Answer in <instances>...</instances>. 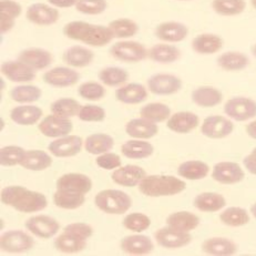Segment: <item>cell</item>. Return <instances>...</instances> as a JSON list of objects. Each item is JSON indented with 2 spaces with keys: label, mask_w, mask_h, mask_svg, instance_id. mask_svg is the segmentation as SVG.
Masks as SVG:
<instances>
[{
  "label": "cell",
  "mask_w": 256,
  "mask_h": 256,
  "mask_svg": "<svg viewBox=\"0 0 256 256\" xmlns=\"http://www.w3.org/2000/svg\"><path fill=\"white\" fill-rule=\"evenodd\" d=\"M0 200L4 206L22 213H37L48 206L47 196L44 193L32 191L22 186L4 188Z\"/></svg>",
  "instance_id": "cell-1"
},
{
  "label": "cell",
  "mask_w": 256,
  "mask_h": 256,
  "mask_svg": "<svg viewBox=\"0 0 256 256\" xmlns=\"http://www.w3.org/2000/svg\"><path fill=\"white\" fill-rule=\"evenodd\" d=\"M64 34L69 39L98 48L109 44L114 38L109 27L80 20L66 24L64 27Z\"/></svg>",
  "instance_id": "cell-2"
},
{
  "label": "cell",
  "mask_w": 256,
  "mask_h": 256,
  "mask_svg": "<svg viewBox=\"0 0 256 256\" xmlns=\"http://www.w3.org/2000/svg\"><path fill=\"white\" fill-rule=\"evenodd\" d=\"M186 188V183L181 178L164 174L146 176L139 184V191L146 196L161 198L172 196L182 193Z\"/></svg>",
  "instance_id": "cell-3"
},
{
  "label": "cell",
  "mask_w": 256,
  "mask_h": 256,
  "mask_svg": "<svg viewBox=\"0 0 256 256\" xmlns=\"http://www.w3.org/2000/svg\"><path fill=\"white\" fill-rule=\"evenodd\" d=\"M94 204L106 214L121 215L129 211L132 206V198L129 194L121 190L106 188L96 194Z\"/></svg>",
  "instance_id": "cell-4"
},
{
  "label": "cell",
  "mask_w": 256,
  "mask_h": 256,
  "mask_svg": "<svg viewBox=\"0 0 256 256\" xmlns=\"http://www.w3.org/2000/svg\"><path fill=\"white\" fill-rule=\"evenodd\" d=\"M34 246V240L20 230H10L4 232L0 238V248L4 252L12 254H22L29 252Z\"/></svg>",
  "instance_id": "cell-5"
},
{
  "label": "cell",
  "mask_w": 256,
  "mask_h": 256,
  "mask_svg": "<svg viewBox=\"0 0 256 256\" xmlns=\"http://www.w3.org/2000/svg\"><path fill=\"white\" fill-rule=\"evenodd\" d=\"M110 54L116 60L129 64L140 62L148 57V50L144 46L131 40L116 42L110 48Z\"/></svg>",
  "instance_id": "cell-6"
},
{
  "label": "cell",
  "mask_w": 256,
  "mask_h": 256,
  "mask_svg": "<svg viewBox=\"0 0 256 256\" xmlns=\"http://www.w3.org/2000/svg\"><path fill=\"white\" fill-rule=\"evenodd\" d=\"M224 112L230 119L248 121L256 116V101L246 96H234L224 104Z\"/></svg>",
  "instance_id": "cell-7"
},
{
  "label": "cell",
  "mask_w": 256,
  "mask_h": 256,
  "mask_svg": "<svg viewBox=\"0 0 256 256\" xmlns=\"http://www.w3.org/2000/svg\"><path fill=\"white\" fill-rule=\"evenodd\" d=\"M182 80L170 74H156L148 79V90L156 96H171L182 89Z\"/></svg>",
  "instance_id": "cell-8"
},
{
  "label": "cell",
  "mask_w": 256,
  "mask_h": 256,
  "mask_svg": "<svg viewBox=\"0 0 256 256\" xmlns=\"http://www.w3.org/2000/svg\"><path fill=\"white\" fill-rule=\"evenodd\" d=\"M24 226L36 236L44 240L54 238L60 230V224L57 220L44 214L29 218L26 221Z\"/></svg>",
  "instance_id": "cell-9"
},
{
  "label": "cell",
  "mask_w": 256,
  "mask_h": 256,
  "mask_svg": "<svg viewBox=\"0 0 256 256\" xmlns=\"http://www.w3.org/2000/svg\"><path fill=\"white\" fill-rule=\"evenodd\" d=\"M156 240L160 246L168 250H176L186 246L191 243L192 235L190 232L180 231L172 226H166L158 230L154 234Z\"/></svg>",
  "instance_id": "cell-10"
},
{
  "label": "cell",
  "mask_w": 256,
  "mask_h": 256,
  "mask_svg": "<svg viewBox=\"0 0 256 256\" xmlns=\"http://www.w3.org/2000/svg\"><path fill=\"white\" fill-rule=\"evenodd\" d=\"M234 130L233 122L222 116H210L204 119L201 126V132L210 139H224L232 134Z\"/></svg>",
  "instance_id": "cell-11"
},
{
  "label": "cell",
  "mask_w": 256,
  "mask_h": 256,
  "mask_svg": "<svg viewBox=\"0 0 256 256\" xmlns=\"http://www.w3.org/2000/svg\"><path fill=\"white\" fill-rule=\"evenodd\" d=\"M212 178L214 181L225 184V186H230V184H236L243 181L245 172L238 163L223 161L216 163L213 166Z\"/></svg>",
  "instance_id": "cell-12"
},
{
  "label": "cell",
  "mask_w": 256,
  "mask_h": 256,
  "mask_svg": "<svg viewBox=\"0 0 256 256\" xmlns=\"http://www.w3.org/2000/svg\"><path fill=\"white\" fill-rule=\"evenodd\" d=\"M82 146V138L68 134L51 142L48 146V150L51 154L57 158H71L79 154Z\"/></svg>",
  "instance_id": "cell-13"
},
{
  "label": "cell",
  "mask_w": 256,
  "mask_h": 256,
  "mask_svg": "<svg viewBox=\"0 0 256 256\" xmlns=\"http://www.w3.org/2000/svg\"><path fill=\"white\" fill-rule=\"evenodd\" d=\"M42 79L46 84L54 88H68L78 82L80 74L70 66H56L44 72Z\"/></svg>",
  "instance_id": "cell-14"
},
{
  "label": "cell",
  "mask_w": 256,
  "mask_h": 256,
  "mask_svg": "<svg viewBox=\"0 0 256 256\" xmlns=\"http://www.w3.org/2000/svg\"><path fill=\"white\" fill-rule=\"evenodd\" d=\"M39 131L47 138H58L70 134L74 130V124L70 119H64L54 114L44 116L38 126Z\"/></svg>",
  "instance_id": "cell-15"
},
{
  "label": "cell",
  "mask_w": 256,
  "mask_h": 256,
  "mask_svg": "<svg viewBox=\"0 0 256 256\" xmlns=\"http://www.w3.org/2000/svg\"><path fill=\"white\" fill-rule=\"evenodd\" d=\"M2 74L12 82L27 84L36 78V72L20 60H9L2 64Z\"/></svg>",
  "instance_id": "cell-16"
},
{
  "label": "cell",
  "mask_w": 256,
  "mask_h": 256,
  "mask_svg": "<svg viewBox=\"0 0 256 256\" xmlns=\"http://www.w3.org/2000/svg\"><path fill=\"white\" fill-rule=\"evenodd\" d=\"M146 176L143 168L136 164H128L116 168L111 174V178L118 186L124 188H133L139 186L140 182Z\"/></svg>",
  "instance_id": "cell-17"
},
{
  "label": "cell",
  "mask_w": 256,
  "mask_h": 256,
  "mask_svg": "<svg viewBox=\"0 0 256 256\" xmlns=\"http://www.w3.org/2000/svg\"><path fill=\"white\" fill-rule=\"evenodd\" d=\"M26 17L30 22L37 26H51L59 20L60 14L56 8L47 4H32L26 12Z\"/></svg>",
  "instance_id": "cell-18"
},
{
  "label": "cell",
  "mask_w": 256,
  "mask_h": 256,
  "mask_svg": "<svg viewBox=\"0 0 256 256\" xmlns=\"http://www.w3.org/2000/svg\"><path fill=\"white\" fill-rule=\"evenodd\" d=\"M200 124V118L191 111L176 112L168 119L166 126L172 132L178 134H186L196 129Z\"/></svg>",
  "instance_id": "cell-19"
},
{
  "label": "cell",
  "mask_w": 256,
  "mask_h": 256,
  "mask_svg": "<svg viewBox=\"0 0 256 256\" xmlns=\"http://www.w3.org/2000/svg\"><path fill=\"white\" fill-rule=\"evenodd\" d=\"M57 188L86 194L92 190V180L84 173H66L56 182Z\"/></svg>",
  "instance_id": "cell-20"
},
{
  "label": "cell",
  "mask_w": 256,
  "mask_h": 256,
  "mask_svg": "<svg viewBox=\"0 0 256 256\" xmlns=\"http://www.w3.org/2000/svg\"><path fill=\"white\" fill-rule=\"evenodd\" d=\"M121 250L130 255H146L154 250L151 238L143 234H133L121 240Z\"/></svg>",
  "instance_id": "cell-21"
},
{
  "label": "cell",
  "mask_w": 256,
  "mask_h": 256,
  "mask_svg": "<svg viewBox=\"0 0 256 256\" xmlns=\"http://www.w3.org/2000/svg\"><path fill=\"white\" fill-rule=\"evenodd\" d=\"M18 60L28 64L34 71L44 70L52 64V54L50 51L42 48H27L18 56Z\"/></svg>",
  "instance_id": "cell-22"
},
{
  "label": "cell",
  "mask_w": 256,
  "mask_h": 256,
  "mask_svg": "<svg viewBox=\"0 0 256 256\" xmlns=\"http://www.w3.org/2000/svg\"><path fill=\"white\" fill-rule=\"evenodd\" d=\"M188 28L178 22H162L156 28V36L166 42H180L188 37Z\"/></svg>",
  "instance_id": "cell-23"
},
{
  "label": "cell",
  "mask_w": 256,
  "mask_h": 256,
  "mask_svg": "<svg viewBox=\"0 0 256 256\" xmlns=\"http://www.w3.org/2000/svg\"><path fill=\"white\" fill-rule=\"evenodd\" d=\"M126 132L132 139L148 140L156 136L158 132L156 124L144 118H136L128 122L126 126Z\"/></svg>",
  "instance_id": "cell-24"
},
{
  "label": "cell",
  "mask_w": 256,
  "mask_h": 256,
  "mask_svg": "<svg viewBox=\"0 0 256 256\" xmlns=\"http://www.w3.org/2000/svg\"><path fill=\"white\" fill-rule=\"evenodd\" d=\"M146 98L148 89L141 84H126L116 91V99L124 104H139Z\"/></svg>",
  "instance_id": "cell-25"
},
{
  "label": "cell",
  "mask_w": 256,
  "mask_h": 256,
  "mask_svg": "<svg viewBox=\"0 0 256 256\" xmlns=\"http://www.w3.org/2000/svg\"><path fill=\"white\" fill-rule=\"evenodd\" d=\"M22 7L14 0L0 2V32L2 34L10 32L16 24V19L22 14Z\"/></svg>",
  "instance_id": "cell-26"
},
{
  "label": "cell",
  "mask_w": 256,
  "mask_h": 256,
  "mask_svg": "<svg viewBox=\"0 0 256 256\" xmlns=\"http://www.w3.org/2000/svg\"><path fill=\"white\" fill-rule=\"evenodd\" d=\"M42 108L32 104H22L10 111V119L18 126H34L42 119Z\"/></svg>",
  "instance_id": "cell-27"
},
{
  "label": "cell",
  "mask_w": 256,
  "mask_h": 256,
  "mask_svg": "<svg viewBox=\"0 0 256 256\" xmlns=\"http://www.w3.org/2000/svg\"><path fill=\"white\" fill-rule=\"evenodd\" d=\"M204 253L214 256L234 255L238 252V245L232 240L226 238H210L202 243Z\"/></svg>",
  "instance_id": "cell-28"
},
{
  "label": "cell",
  "mask_w": 256,
  "mask_h": 256,
  "mask_svg": "<svg viewBox=\"0 0 256 256\" xmlns=\"http://www.w3.org/2000/svg\"><path fill=\"white\" fill-rule=\"evenodd\" d=\"M191 99L196 106L201 108H213L221 104L223 100L222 92L214 86H204L194 89Z\"/></svg>",
  "instance_id": "cell-29"
},
{
  "label": "cell",
  "mask_w": 256,
  "mask_h": 256,
  "mask_svg": "<svg viewBox=\"0 0 256 256\" xmlns=\"http://www.w3.org/2000/svg\"><path fill=\"white\" fill-rule=\"evenodd\" d=\"M94 52L82 46H72L64 51V61L72 68H84L91 64Z\"/></svg>",
  "instance_id": "cell-30"
},
{
  "label": "cell",
  "mask_w": 256,
  "mask_h": 256,
  "mask_svg": "<svg viewBox=\"0 0 256 256\" xmlns=\"http://www.w3.org/2000/svg\"><path fill=\"white\" fill-rule=\"evenodd\" d=\"M223 47V39L214 34H198L192 40V49L200 54H213Z\"/></svg>",
  "instance_id": "cell-31"
},
{
  "label": "cell",
  "mask_w": 256,
  "mask_h": 256,
  "mask_svg": "<svg viewBox=\"0 0 256 256\" xmlns=\"http://www.w3.org/2000/svg\"><path fill=\"white\" fill-rule=\"evenodd\" d=\"M121 152L126 158L132 160H142L153 154L154 148L150 142L141 139H132L121 146Z\"/></svg>",
  "instance_id": "cell-32"
},
{
  "label": "cell",
  "mask_w": 256,
  "mask_h": 256,
  "mask_svg": "<svg viewBox=\"0 0 256 256\" xmlns=\"http://www.w3.org/2000/svg\"><path fill=\"white\" fill-rule=\"evenodd\" d=\"M193 203L198 211L213 213L226 206V200L222 194L216 192H203L198 194Z\"/></svg>",
  "instance_id": "cell-33"
},
{
  "label": "cell",
  "mask_w": 256,
  "mask_h": 256,
  "mask_svg": "<svg viewBox=\"0 0 256 256\" xmlns=\"http://www.w3.org/2000/svg\"><path fill=\"white\" fill-rule=\"evenodd\" d=\"M218 64L220 68L228 72H236L248 68L250 59L245 54L238 51H228L218 57Z\"/></svg>",
  "instance_id": "cell-34"
},
{
  "label": "cell",
  "mask_w": 256,
  "mask_h": 256,
  "mask_svg": "<svg viewBox=\"0 0 256 256\" xmlns=\"http://www.w3.org/2000/svg\"><path fill=\"white\" fill-rule=\"evenodd\" d=\"M52 158L47 152L42 150H29L22 162V166L29 171H44L52 166Z\"/></svg>",
  "instance_id": "cell-35"
},
{
  "label": "cell",
  "mask_w": 256,
  "mask_h": 256,
  "mask_svg": "<svg viewBox=\"0 0 256 256\" xmlns=\"http://www.w3.org/2000/svg\"><path fill=\"white\" fill-rule=\"evenodd\" d=\"M114 146V139L106 133H94L84 141V149L92 156L110 152Z\"/></svg>",
  "instance_id": "cell-36"
},
{
  "label": "cell",
  "mask_w": 256,
  "mask_h": 256,
  "mask_svg": "<svg viewBox=\"0 0 256 256\" xmlns=\"http://www.w3.org/2000/svg\"><path fill=\"white\" fill-rule=\"evenodd\" d=\"M86 202V194L74 192L64 188H57L54 194V203L59 208L76 210Z\"/></svg>",
  "instance_id": "cell-37"
},
{
  "label": "cell",
  "mask_w": 256,
  "mask_h": 256,
  "mask_svg": "<svg viewBox=\"0 0 256 256\" xmlns=\"http://www.w3.org/2000/svg\"><path fill=\"white\" fill-rule=\"evenodd\" d=\"M210 172V166L206 162L200 160H188L181 163L178 168V174L183 178L191 181L202 180L206 178Z\"/></svg>",
  "instance_id": "cell-38"
},
{
  "label": "cell",
  "mask_w": 256,
  "mask_h": 256,
  "mask_svg": "<svg viewBox=\"0 0 256 256\" xmlns=\"http://www.w3.org/2000/svg\"><path fill=\"white\" fill-rule=\"evenodd\" d=\"M166 224L180 231L191 232L198 226L200 218L192 212L178 211L168 215L166 218Z\"/></svg>",
  "instance_id": "cell-39"
},
{
  "label": "cell",
  "mask_w": 256,
  "mask_h": 256,
  "mask_svg": "<svg viewBox=\"0 0 256 256\" xmlns=\"http://www.w3.org/2000/svg\"><path fill=\"white\" fill-rule=\"evenodd\" d=\"M54 248L64 254L80 253L86 248V240H82L74 234L64 232L54 240Z\"/></svg>",
  "instance_id": "cell-40"
},
{
  "label": "cell",
  "mask_w": 256,
  "mask_h": 256,
  "mask_svg": "<svg viewBox=\"0 0 256 256\" xmlns=\"http://www.w3.org/2000/svg\"><path fill=\"white\" fill-rule=\"evenodd\" d=\"M180 50L176 46H171L168 44H154L148 51V57L152 61L158 64H173L180 58Z\"/></svg>",
  "instance_id": "cell-41"
},
{
  "label": "cell",
  "mask_w": 256,
  "mask_h": 256,
  "mask_svg": "<svg viewBox=\"0 0 256 256\" xmlns=\"http://www.w3.org/2000/svg\"><path fill=\"white\" fill-rule=\"evenodd\" d=\"M42 96V90L34 84L17 86L10 91V96L14 102L22 104H30L38 101Z\"/></svg>",
  "instance_id": "cell-42"
},
{
  "label": "cell",
  "mask_w": 256,
  "mask_h": 256,
  "mask_svg": "<svg viewBox=\"0 0 256 256\" xmlns=\"http://www.w3.org/2000/svg\"><path fill=\"white\" fill-rule=\"evenodd\" d=\"M81 106L78 101L72 98H60L54 101L50 106L51 114L64 118V119H70V118L79 114Z\"/></svg>",
  "instance_id": "cell-43"
},
{
  "label": "cell",
  "mask_w": 256,
  "mask_h": 256,
  "mask_svg": "<svg viewBox=\"0 0 256 256\" xmlns=\"http://www.w3.org/2000/svg\"><path fill=\"white\" fill-rule=\"evenodd\" d=\"M140 116L154 124L166 121L171 116V109L161 102H151L140 109Z\"/></svg>",
  "instance_id": "cell-44"
},
{
  "label": "cell",
  "mask_w": 256,
  "mask_h": 256,
  "mask_svg": "<svg viewBox=\"0 0 256 256\" xmlns=\"http://www.w3.org/2000/svg\"><path fill=\"white\" fill-rule=\"evenodd\" d=\"M129 79L128 71L121 66H106L99 72V80L108 86H119Z\"/></svg>",
  "instance_id": "cell-45"
},
{
  "label": "cell",
  "mask_w": 256,
  "mask_h": 256,
  "mask_svg": "<svg viewBox=\"0 0 256 256\" xmlns=\"http://www.w3.org/2000/svg\"><path fill=\"white\" fill-rule=\"evenodd\" d=\"M220 220L224 225L231 228H238L246 225L250 222V214L245 208L231 206L220 214Z\"/></svg>",
  "instance_id": "cell-46"
},
{
  "label": "cell",
  "mask_w": 256,
  "mask_h": 256,
  "mask_svg": "<svg viewBox=\"0 0 256 256\" xmlns=\"http://www.w3.org/2000/svg\"><path fill=\"white\" fill-rule=\"evenodd\" d=\"M212 8L220 16H238L246 8V2L245 0H213Z\"/></svg>",
  "instance_id": "cell-47"
},
{
  "label": "cell",
  "mask_w": 256,
  "mask_h": 256,
  "mask_svg": "<svg viewBox=\"0 0 256 256\" xmlns=\"http://www.w3.org/2000/svg\"><path fill=\"white\" fill-rule=\"evenodd\" d=\"M108 27L114 34V38H130L139 32V26L129 18H119L111 22Z\"/></svg>",
  "instance_id": "cell-48"
},
{
  "label": "cell",
  "mask_w": 256,
  "mask_h": 256,
  "mask_svg": "<svg viewBox=\"0 0 256 256\" xmlns=\"http://www.w3.org/2000/svg\"><path fill=\"white\" fill-rule=\"evenodd\" d=\"M24 148L18 146H2L0 150V164L2 166H20L26 156Z\"/></svg>",
  "instance_id": "cell-49"
},
{
  "label": "cell",
  "mask_w": 256,
  "mask_h": 256,
  "mask_svg": "<svg viewBox=\"0 0 256 256\" xmlns=\"http://www.w3.org/2000/svg\"><path fill=\"white\" fill-rule=\"evenodd\" d=\"M150 225H151L150 218L148 216V215L139 213V212L128 214L124 218V226L131 232H136V233L144 232L150 228Z\"/></svg>",
  "instance_id": "cell-50"
},
{
  "label": "cell",
  "mask_w": 256,
  "mask_h": 256,
  "mask_svg": "<svg viewBox=\"0 0 256 256\" xmlns=\"http://www.w3.org/2000/svg\"><path fill=\"white\" fill-rule=\"evenodd\" d=\"M106 88L99 82L94 81H88L79 86L78 94L81 98L89 101H98L106 96Z\"/></svg>",
  "instance_id": "cell-51"
},
{
  "label": "cell",
  "mask_w": 256,
  "mask_h": 256,
  "mask_svg": "<svg viewBox=\"0 0 256 256\" xmlns=\"http://www.w3.org/2000/svg\"><path fill=\"white\" fill-rule=\"evenodd\" d=\"M79 119L84 122H102L104 121L106 114L104 108L96 104H86L81 106Z\"/></svg>",
  "instance_id": "cell-52"
},
{
  "label": "cell",
  "mask_w": 256,
  "mask_h": 256,
  "mask_svg": "<svg viewBox=\"0 0 256 256\" xmlns=\"http://www.w3.org/2000/svg\"><path fill=\"white\" fill-rule=\"evenodd\" d=\"M108 7L106 0H78L76 4V12L84 14H100L104 12Z\"/></svg>",
  "instance_id": "cell-53"
},
{
  "label": "cell",
  "mask_w": 256,
  "mask_h": 256,
  "mask_svg": "<svg viewBox=\"0 0 256 256\" xmlns=\"http://www.w3.org/2000/svg\"><path fill=\"white\" fill-rule=\"evenodd\" d=\"M96 163V166L104 168V170H116V168H120L122 164L120 156L112 152H106L104 154L98 156Z\"/></svg>",
  "instance_id": "cell-54"
},
{
  "label": "cell",
  "mask_w": 256,
  "mask_h": 256,
  "mask_svg": "<svg viewBox=\"0 0 256 256\" xmlns=\"http://www.w3.org/2000/svg\"><path fill=\"white\" fill-rule=\"evenodd\" d=\"M64 231L74 234L82 240H89L92 236V234H94V228H92L91 225L84 222H76L66 225Z\"/></svg>",
  "instance_id": "cell-55"
},
{
  "label": "cell",
  "mask_w": 256,
  "mask_h": 256,
  "mask_svg": "<svg viewBox=\"0 0 256 256\" xmlns=\"http://www.w3.org/2000/svg\"><path fill=\"white\" fill-rule=\"evenodd\" d=\"M243 164L250 174L256 176V148H254L253 151L243 158Z\"/></svg>",
  "instance_id": "cell-56"
},
{
  "label": "cell",
  "mask_w": 256,
  "mask_h": 256,
  "mask_svg": "<svg viewBox=\"0 0 256 256\" xmlns=\"http://www.w3.org/2000/svg\"><path fill=\"white\" fill-rule=\"evenodd\" d=\"M76 2H78V0H48V2L51 6L57 8H70L72 6H76Z\"/></svg>",
  "instance_id": "cell-57"
},
{
  "label": "cell",
  "mask_w": 256,
  "mask_h": 256,
  "mask_svg": "<svg viewBox=\"0 0 256 256\" xmlns=\"http://www.w3.org/2000/svg\"><path fill=\"white\" fill-rule=\"evenodd\" d=\"M245 130H246V133L248 136L256 140V120L250 122V124L246 126V129Z\"/></svg>",
  "instance_id": "cell-58"
},
{
  "label": "cell",
  "mask_w": 256,
  "mask_h": 256,
  "mask_svg": "<svg viewBox=\"0 0 256 256\" xmlns=\"http://www.w3.org/2000/svg\"><path fill=\"white\" fill-rule=\"evenodd\" d=\"M250 214L256 218V203H254L252 206H250Z\"/></svg>",
  "instance_id": "cell-59"
},
{
  "label": "cell",
  "mask_w": 256,
  "mask_h": 256,
  "mask_svg": "<svg viewBox=\"0 0 256 256\" xmlns=\"http://www.w3.org/2000/svg\"><path fill=\"white\" fill-rule=\"evenodd\" d=\"M250 51H252V54H253L254 57H256V44L253 46L252 48H250Z\"/></svg>",
  "instance_id": "cell-60"
},
{
  "label": "cell",
  "mask_w": 256,
  "mask_h": 256,
  "mask_svg": "<svg viewBox=\"0 0 256 256\" xmlns=\"http://www.w3.org/2000/svg\"><path fill=\"white\" fill-rule=\"evenodd\" d=\"M250 4H252V6L254 9H256V0H250Z\"/></svg>",
  "instance_id": "cell-61"
},
{
  "label": "cell",
  "mask_w": 256,
  "mask_h": 256,
  "mask_svg": "<svg viewBox=\"0 0 256 256\" xmlns=\"http://www.w3.org/2000/svg\"><path fill=\"white\" fill-rule=\"evenodd\" d=\"M178 2H190V0H178Z\"/></svg>",
  "instance_id": "cell-62"
}]
</instances>
